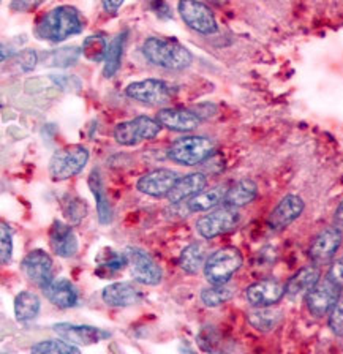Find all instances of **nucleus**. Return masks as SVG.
Instances as JSON below:
<instances>
[{"mask_svg":"<svg viewBox=\"0 0 343 354\" xmlns=\"http://www.w3.org/2000/svg\"><path fill=\"white\" fill-rule=\"evenodd\" d=\"M86 19L71 5H60L49 10L38 19L35 35L38 40L49 43H60L66 38L77 35L84 30Z\"/></svg>","mask_w":343,"mask_h":354,"instance_id":"nucleus-1","label":"nucleus"},{"mask_svg":"<svg viewBox=\"0 0 343 354\" xmlns=\"http://www.w3.org/2000/svg\"><path fill=\"white\" fill-rule=\"evenodd\" d=\"M142 54L149 62L165 70H184L190 66L193 55L176 40L151 37L142 43Z\"/></svg>","mask_w":343,"mask_h":354,"instance_id":"nucleus-2","label":"nucleus"},{"mask_svg":"<svg viewBox=\"0 0 343 354\" xmlns=\"http://www.w3.org/2000/svg\"><path fill=\"white\" fill-rule=\"evenodd\" d=\"M215 151V142L206 136H182L171 144L168 157L177 165L195 166L207 160Z\"/></svg>","mask_w":343,"mask_h":354,"instance_id":"nucleus-3","label":"nucleus"},{"mask_svg":"<svg viewBox=\"0 0 343 354\" xmlns=\"http://www.w3.org/2000/svg\"><path fill=\"white\" fill-rule=\"evenodd\" d=\"M89 162V149L81 144H70L55 151L49 160V174L54 180H66L80 174Z\"/></svg>","mask_w":343,"mask_h":354,"instance_id":"nucleus-4","label":"nucleus"},{"mask_svg":"<svg viewBox=\"0 0 343 354\" xmlns=\"http://www.w3.org/2000/svg\"><path fill=\"white\" fill-rule=\"evenodd\" d=\"M242 266V254L236 247H223L210 254L204 264V275L209 283L225 285Z\"/></svg>","mask_w":343,"mask_h":354,"instance_id":"nucleus-5","label":"nucleus"},{"mask_svg":"<svg viewBox=\"0 0 343 354\" xmlns=\"http://www.w3.org/2000/svg\"><path fill=\"white\" fill-rule=\"evenodd\" d=\"M160 130H162V125L158 124V120H154L147 115H138L131 120L120 122L114 129V138L122 146H136L142 141L154 140Z\"/></svg>","mask_w":343,"mask_h":354,"instance_id":"nucleus-6","label":"nucleus"},{"mask_svg":"<svg viewBox=\"0 0 343 354\" xmlns=\"http://www.w3.org/2000/svg\"><path fill=\"white\" fill-rule=\"evenodd\" d=\"M239 212L237 207H231L228 204L217 207L207 215H203L196 221V231L203 239H214V237L226 234L232 231L239 223Z\"/></svg>","mask_w":343,"mask_h":354,"instance_id":"nucleus-7","label":"nucleus"},{"mask_svg":"<svg viewBox=\"0 0 343 354\" xmlns=\"http://www.w3.org/2000/svg\"><path fill=\"white\" fill-rule=\"evenodd\" d=\"M177 10H179L182 21L192 30L201 33V35H212L217 32L219 26L212 10L201 0H179Z\"/></svg>","mask_w":343,"mask_h":354,"instance_id":"nucleus-8","label":"nucleus"},{"mask_svg":"<svg viewBox=\"0 0 343 354\" xmlns=\"http://www.w3.org/2000/svg\"><path fill=\"white\" fill-rule=\"evenodd\" d=\"M127 97L149 106H163L173 98V87L160 80H144L133 82L125 88Z\"/></svg>","mask_w":343,"mask_h":354,"instance_id":"nucleus-9","label":"nucleus"},{"mask_svg":"<svg viewBox=\"0 0 343 354\" xmlns=\"http://www.w3.org/2000/svg\"><path fill=\"white\" fill-rule=\"evenodd\" d=\"M340 290L342 286L337 285L329 277L318 280V283L306 296L310 313L315 315V317H324V315L331 313L332 308L340 301Z\"/></svg>","mask_w":343,"mask_h":354,"instance_id":"nucleus-10","label":"nucleus"},{"mask_svg":"<svg viewBox=\"0 0 343 354\" xmlns=\"http://www.w3.org/2000/svg\"><path fill=\"white\" fill-rule=\"evenodd\" d=\"M125 253L129 257L130 272L135 281L147 286H155L162 281V269L147 252L138 247H129Z\"/></svg>","mask_w":343,"mask_h":354,"instance_id":"nucleus-11","label":"nucleus"},{"mask_svg":"<svg viewBox=\"0 0 343 354\" xmlns=\"http://www.w3.org/2000/svg\"><path fill=\"white\" fill-rule=\"evenodd\" d=\"M179 179L180 176L177 174L176 171L168 169V168H160L140 177L136 188L141 193H144V195L162 198V196L169 195V192L173 190V187Z\"/></svg>","mask_w":343,"mask_h":354,"instance_id":"nucleus-12","label":"nucleus"},{"mask_svg":"<svg viewBox=\"0 0 343 354\" xmlns=\"http://www.w3.org/2000/svg\"><path fill=\"white\" fill-rule=\"evenodd\" d=\"M21 270L32 283L41 288L53 280V259L44 250H32L21 263Z\"/></svg>","mask_w":343,"mask_h":354,"instance_id":"nucleus-13","label":"nucleus"},{"mask_svg":"<svg viewBox=\"0 0 343 354\" xmlns=\"http://www.w3.org/2000/svg\"><path fill=\"white\" fill-rule=\"evenodd\" d=\"M53 330L60 339L73 343V345H93L111 337L108 330L86 324H71V323H57L53 326Z\"/></svg>","mask_w":343,"mask_h":354,"instance_id":"nucleus-14","label":"nucleus"},{"mask_svg":"<svg viewBox=\"0 0 343 354\" xmlns=\"http://www.w3.org/2000/svg\"><path fill=\"white\" fill-rule=\"evenodd\" d=\"M103 302L109 307H130L140 304L144 295L135 283L130 281H115L102 291Z\"/></svg>","mask_w":343,"mask_h":354,"instance_id":"nucleus-15","label":"nucleus"},{"mask_svg":"<svg viewBox=\"0 0 343 354\" xmlns=\"http://www.w3.org/2000/svg\"><path fill=\"white\" fill-rule=\"evenodd\" d=\"M286 288L277 280H261L247 288L245 297L253 307H270L285 296Z\"/></svg>","mask_w":343,"mask_h":354,"instance_id":"nucleus-16","label":"nucleus"},{"mask_svg":"<svg viewBox=\"0 0 343 354\" xmlns=\"http://www.w3.org/2000/svg\"><path fill=\"white\" fill-rule=\"evenodd\" d=\"M158 124L165 127V129L179 131V133H188L198 129L201 124V119L196 113L190 109H180V108H163L158 111L157 114Z\"/></svg>","mask_w":343,"mask_h":354,"instance_id":"nucleus-17","label":"nucleus"},{"mask_svg":"<svg viewBox=\"0 0 343 354\" xmlns=\"http://www.w3.org/2000/svg\"><path fill=\"white\" fill-rule=\"evenodd\" d=\"M342 243V232L337 228H326L315 237L308 254L313 263L324 264L337 253Z\"/></svg>","mask_w":343,"mask_h":354,"instance_id":"nucleus-18","label":"nucleus"},{"mask_svg":"<svg viewBox=\"0 0 343 354\" xmlns=\"http://www.w3.org/2000/svg\"><path fill=\"white\" fill-rule=\"evenodd\" d=\"M49 245L60 258H71L77 252V237L71 225L55 220L49 230Z\"/></svg>","mask_w":343,"mask_h":354,"instance_id":"nucleus-19","label":"nucleus"},{"mask_svg":"<svg viewBox=\"0 0 343 354\" xmlns=\"http://www.w3.org/2000/svg\"><path fill=\"white\" fill-rule=\"evenodd\" d=\"M304 210V201L296 195H288L277 204L269 217V226L272 230H284L299 218Z\"/></svg>","mask_w":343,"mask_h":354,"instance_id":"nucleus-20","label":"nucleus"},{"mask_svg":"<svg viewBox=\"0 0 343 354\" xmlns=\"http://www.w3.org/2000/svg\"><path fill=\"white\" fill-rule=\"evenodd\" d=\"M43 292L48 301L59 308H71L77 304L76 286L66 279H53L43 288Z\"/></svg>","mask_w":343,"mask_h":354,"instance_id":"nucleus-21","label":"nucleus"},{"mask_svg":"<svg viewBox=\"0 0 343 354\" xmlns=\"http://www.w3.org/2000/svg\"><path fill=\"white\" fill-rule=\"evenodd\" d=\"M206 185H207V177L203 173H192L180 177V179L176 182L173 190L169 192L168 195L169 203L179 204L182 201H185V199H190L195 195H198L199 192H203L204 188H206Z\"/></svg>","mask_w":343,"mask_h":354,"instance_id":"nucleus-22","label":"nucleus"},{"mask_svg":"<svg viewBox=\"0 0 343 354\" xmlns=\"http://www.w3.org/2000/svg\"><path fill=\"white\" fill-rule=\"evenodd\" d=\"M228 187L226 185H215L209 190L199 192L198 195L188 199L187 207L190 212H206L214 207H217L220 203H225Z\"/></svg>","mask_w":343,"mask_h":354,"instance_id":"nucleus-23","label":"nucleus"},{"mask_svg":"<svg viewBox=\"0 0 343 354\" xmlns=\"http://www.w3.org/2000/svg\"><path fill=\"white\" fill-rule=\"evenodd\" d=\"M319 280V269L315 266H307L291 277L286 283V295L290 297H297L308 292L312 288L318 283Z\"/></svg>","mask_w":343,"mask_h":354,"instance_id":"nucleus-24","label":"nucleus"},{"mask_svg":"<svg viewBox=\"0 0 343 354\" xmlns=\"http://www.w3.org/2000/svg\"><path fill=\"white\" fill-rule=\"evenodd\" d=\"M89 187H91L93 196H95L100 223L103 225L111 223V220H113V210H111L109 199L106 195V190H104L102 176H100L98 169H93L91 176H89Z\"/></svg>","mask_w":343,"mask_h":354,"instance_id":"nucleus-25","label":"nucleus"},{"mask_svg":"<svg viewBox=\"0 0 343 354\" xmlns=\"http://www.w3.org/2000/svg\"><path fill=\"white\" fill-rule=\"evenodd\" d=\"M258 187L252 179H241L237 180L234 185L228 188L226 193L225 204L231 207H242L250 204L254 198H257Z\"/></svg>","mask_w":343,"mask_h":354,"instance_id":"nucleus-26","label":"nucleus"},{"mask_svg":"<svg viewBox=\"0 0 343 354\" xmlns=\"http://www.w3.org/2000/svg\"><path fill=\"white\" fill-rule=\"evenodd\" d=\"M40 297L35 292L30 291H21L18 296L15 297V317L21 323H27L38 317L40 313Z\"/></svg>","mask_w":343,"mask_h":354,"instance_id":"nucleus-27","label":"nucleus"},{"mask_svg":"<svg viewBox=\"0 0 343 354\" xmlns=\"http://www.w3.org/2000/svg\"><path fill=\"white\" fill-rule=\"evenodd\" d=\"M127 32L119 33L118 37L113 38L108 44L106 57H104V66H103V76L113 77L118 73L122 64V54H124V44H125Z\"/></svg>","mask_w":343,"mask_h":354,"instance_id":"nucleus-28","label":"nucleus"},{"mask_svg":"<svg viewBox=\"0 0 343 354\" xmlns=\"http://www.w3.org/2000/svg\"><path fill=\"white\" fill-rule=\"evenodd\" d=\"M204 245L201 242H193L182 250L179 257V266L187 274H198L204 264Z\"/></svg>","mask_w":343,"mask_h":354,"instance_id":"nucleus-29","label":"nucleus"},{"mask_svg":"<svg viewBox=\"0 0 343 354\" xmlns=\"http://www.w3.org/2000/svg\"><path fill=\"white\" fill-rule=\"evenodd\" d=\"M127 264H129V257H127V253L109 250L98 258L97 274L100 277H103V279H106V277L120 272Z\"/></svg>","mask_w":343,"mask_h":354,"instance_id":"nucleus-30","label":"nucleus"},{"mask_svg":"<svg viewBox=\"0 0 343 354\" xmlns=\"http://www.w3.org/2000/svg\"><path fill=\"white\" fill-rule=\"evenodd\" d=\"M281 318V313L277 312V310L268 308V307H258L250 315H248V323H250L254 329L268 332L272 330Z\"/></svg>","mask_w":343,"mask_h":354,"instance_id":"nucleus-31","label":"nucleus"},{"mask_svg":"<svg viewBox=\"0 0 343 354\" xmlns=\"http://www.w3.org/2000/svg\"><path fill=\"white\" fill-rule=\"evenodd\" d=\"M80 51L76 46H68V48H60L55 49V51L46 53L44 55V65H51V66H70L75 65L80 59Z\"/></svg>","mask_w":343,"mask_h":354,"instance_id":"nucleus-32","label":"nucleus"},{"mask_svg":"<svg viewBox=\"0 0 343 354\" xmlns=\"http://www.w3.org/2000/svg\"><path fill=\"white\" fill-rule=\"evenodd\" d=\"M30 351L37 354H77L80 353V348L73 345V343L60 339L38 342L37 345L30 348Z\"/></svg>","mask_w":343,"mask_h":354,"instance_id":"nucleus-33","label":"nucleus"},{"mask_svg":"<svg viewBox=\"0 0 343 354\" xmlns=\"http://www.w3.org/2000/svg\"><path fill=\"white\" fill-rule=\"evenodd\" d=\"M108 43L104 40L103 35H91L87 37L84 43H82V54L91 62H102L106 57Z\"/></svg>","mask_w":343,"mask_h":354,"instance_id":"nucleus-34","label":"nucleus"},{"mask_svg":"<svg viewBox=\"0 0 343 354\" xmlns=\"http://www.w3.org/2000/svg\"><path fill=\"white\" fill-rule=\"evenodd\" d=\"M232 297V290L226 285H214L201 292V301L207 307H219Z\"/></svg>","mask_w":343,"mask_h":354,"instance_id":"nucleus-35","label":"nucleus"},{"mask_svg":"<svg viewBox=\"0 0 343 354\" xmlns=\"http://www.w3.org/2000/svg\"><path fill=\"white\" fill-rule=\"evenodd\" d=\"M62 209H64L65 217L68 218L71 225L81 223V220L84 218L86 214H87L86 203L81 201L80 198H75V196L66 198V201L62 204Z\"/></svg>","mask_w":343,"mask_h":354,"instance_id":"nucleus-36","label":"nucleus"},{"mask_svg":"<svg viewBox=\"0 0 343 354\" xmlns=\"http://www.w3.org/2000/svg\"><path fill=\"white\" fill-rule=\"evenodd\" d=\"M13 253V241H11V230L10 226L2 221V228H0V258L2 264H8Z\"/></svg>","mask_w":343,"mask_h":354,"instance_id":"nucleus-37","label":"nucleus"},{"mask_svg":"<svg viewBox=\"0 0 343 354\" xmlns=\"http://www.w3.org/2000/svg\"><path fill=\"white\" fill-rule=\"evenodd\" d=\"M329 328L335 335L343 337V299H340L337 306L332 308L329 317Z\"/></svg>","mask_w":343,"mask_h":354,"instance_id":"nucleus-38","label":"nucleus"},{"mask_svg":"<svg viewBox=\"0 0 343 354\" xmlns=\"http://www.w3.org/2000/svg\"><path fill=\"white\" fill-rule=\"evenodd\" d=\"M38 60H40V57H38V54L33 51V49H24V51H21L18 54L19 66L22 71H26V73H29V71L35 68Z\"/></svg>","mask_w":343,"mask_h":354,"instance_id":"nucleus-39","label":"nucleus"},{"mask_svg":"<svg viewBox=\"0 0 343 354\" xmlns=\"http://www.w3.org/2000/svg\"><path fill=\"white\" fill-rule=\"evenodd\" d=\"M198 343L204 351H214V345L217 343L215 330L212 328H203L198 335Z\"/></svg>","mask_w":343,"mask_h":354,"instance_id":"nucleus-40","label":"nucleus"},{"mask_svg":"<svg viewBox=\"0 0 343 354\" xmlns=\"http://www.w3.org/2000/svg\"><path fill=\"white\" fill-rule=\"evenodd\" d=\"M151 10L160 19H171L173 18V11H171L169 5L166 3V0H152Z\"/></svg>","mask_w":343,"mask_h":354,"instance_id":"nucleus-41","label":"nucleus"},{"mask_svg":"<svg viewBox=\"0 0 343 354\" xmlns=\"http://www.w3.org/2000/svg\"><path fill=\"white\" fill-rule=\"evenodd\" d=\"M44 0H13L11 8L15 11H32L35 10L38 5H41Z\"/></svg>","mask_w":343,"mask_h":354,"instance_id":"nucleus-42","label":"nucleus"},{"mask_svg":"<svg viewBox=\"0 0 343 354\" xmlns=\"http://www.w3.org/2000/svg\"><path fill=\"white\" fill-rule=\"evenodd\" d=\"M328 277L334 280L337 285L343 286V257L337 259V261L331 266Z\"/></svg>","mask_w":343,"mask_h":354,"instance_id":"nucleus-43","label":"nucleus"},{"mask_svg":"<svg viewBox=\"0 0 343 354\" xmlns=\"http://www.w3.org/2000/svg\"><path fill=\"white\" fill-rule=\"evenodd\" d=\"M102 2H103L104 11H108V13H111V15H115L125 0H102Z\"/></svg>","mask_w":343,"mask_h":354,"instance_id":"nucleus-44","label":"nucleus"},{"mask_svg":"<svg viewBox=\"0 0 343 354\" xmlns=\"http://www.w3.org/2000/svg\"><path fill=\"white\" fill-rule=\"evenodd\" d=\"M334 223H335V228L339 230L342 234H343V201L340 203V206L337 207V210H335Z\"/></svg>","mask_w":343,"mask_h":354,"instance_id":"nucleus-45","label":"nucleus"},{"mask_svg":"<svg viewBox=\"0 0 343 354\" xmlns=\"http://www.w3.org/2000/svg\"><path fill=\"white\" fill-rule=\"evenodd\" d=\"M210 2H220V0H210Z\"/></svg>","mask_w":343,"mask_h":354,"instance_id":"nucleus-46","label":"nucleus"}]
</instances>
